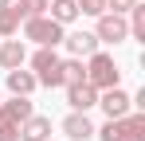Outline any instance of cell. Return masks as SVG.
<instances>
[{
  "mask_svg": "<svg viewBox=\"0 0 145 141\" xmlns=\"http://www.w3.org/2000/svg\"><path fill=\"white\" fill-rule=\"evenodd\" d=\"M74 8L86 16H106V0H74Z\"/></svg>",
  "mask_w": 145,
  "mask_h": 141,
  "instance_id": "cell-18",
  "label": "cell"
},
{
  "mask_svg": "<svg viewBox=\"0 0 145 141\" xmlns=\"http://www.w3.org/2000/svg\"><path fill=\"white\" fill-rule=\"evenodd\" d=\"M94 35L102 43H121L129 35V24H125V16H98V31Z\"/></svg>",
  "mask_w": 145,
  "mask_h": 141,
  "instance_id": "cell-6",
  "label": "cell"
},
{
  "mask_svg": "<svg viewBox=\"0 0 145 141\" xmlns=\"http://www.w3.org/2000/svg\"><path fill=\"white\" fill-rule=\"evenodd\" d=\"M63 43L71 47V55H94V51H98V35L74 31V35H63Z\"/></svg>",
  "mask_w": 145,
  "mask_h": 141,
  "instance_id": "cell-12",
  "label": "cell"
},
{
  "mask_svg": "<svg viewBox=\"0 0 145 141\" xmlns=\"http://www.w3.org/2000/svg\"><path fill=\"white\" fill-rule=\"evenodd\" d=\"M47 4H51V0H20V12L31 20V16H43V12H47Z\"/></svg>",
  "mask_w": 145,
  "mask_h": 141,
  "instance_id": "cell-19",
  "label": "cell"
},
{
  "mask_svg": "<svg viewBox=\"0 0 145 141\" xmlns=\"http://www.w3.org/2000/svg\"><path fill=\"white\" fill-rule=\"evenodd\" d=\"M20 137L24 141H51V118H27L24 125H20Z\"/></svg>",
  "mask_w": 145,
  "mask_h": 141,
  "instance_id": "cell-11",
  "label": "cell"
},
{
  "mask_svg": "<svg viewBox=\"0 0 145 141\" xmlns=\"http://www.w3.org/2000/svg\"><path fill=\"white\" fill-rule=\"evenodd\" d=\"M20 20H24L20 0H0V35H16L20 31Z\"/></svg>",
  "mask_w": 145,
  "mask_h": 141,
  "instance_id": "cell-9",
  "label": "cell"
},
{
  "mask_svg": "<svg viewBox=\"0 0 145 141\" xmlns=\"http://www.w3.org/2000/svg\"><path fill=\"white\" fill-rule=\"evenodd\" d=\"M59 82H63V86L86 82V67H82L78 59H67V63H59Z\"/></svg>",
  "mask_w": 145,
  "mask_h": 141,
  "instance_id": "cell-15",
  "label": "cell"
},
{
  "mask_svg": "<svg viewBox=\"0 0 145 141\" xmlns=\"http://www.w3.org/2000/svg\"><path fill=\"white\" fill-rule=\"evenodd\" d=\"M63 133H67L71 141H86L90 133H94V125H90V118H86V114H78V110H74V114L63 118Z\"/></svg>",
  "mask_w": 145,
  "mask_h": 141,
  "instance_id": "cell-10",
  "label": "cell"
},
{
  "mask_svg": "<svg viewBox=\"0 0 145 141\" xmlns=\"http://www.w3.org/2000/svg\"><path fill=\"white\" fill-rule=\"evenodd\" d=\"M98 106L106 110V118H125V110H129V94L121 90V86H110V90L98 98Z\"/></svg>",
  "mask_w": 145,
  "mask_h": 141,
  "instance_id": "cell-8",
  "label": "cell"
},
{
  "mask_svg": "<svg viewBox=\"0 0 145 141\" xmlns=\"http://www.w3.org/2000/svg\"><path fill=\"white\" fill-rule=\"evenodd\" d=\"M133 4H137V0H106V8H114V16H125Z\"/></svg>",
  "mask_w": 145,
  "mask_h": 141,
  "instance_id": "cell-20",
  "label": "cell"
},
{
  "mask_svg": "<svg viewBox=\"0 0 145 141\" xmlns=\"http://www.w3.org/2000/svg\"><path fill=\"white\" fill-rule=\"evenodd\" d=\"M8 90H12V94H24V98H27V94L35 90V74H31V70H20V67H16V70H8Z\"/></svg>",
  "mask_w": 145,
  "mask_h": 141,
  "instance_id": "cell-13",
  "label": "cell"
},
{
  "mask_svg": "<svg viewBox=\"0 0 145 141\" xmlns=\"http://www.w3.org/2000/svg\"><path fill=\"white\" fill-rule=\"evenodd\" d=\"M102 141H145V114L133 118H110L102 129H98Z\"/></svg>",
  "mask_w": 145,
  "mask_h": 141,
  "instance_id": "cell-2",
  "label": "cell"
},
{
  "mask_svg": "<svg viewBox=\"0 0 145 141\" xmlns=\"http://www.w3.org/2000/svg\"><path fill=\"white\" fill-rule=\"evenodd\" d=\"M59 55H55V47H39L35 55H31V67H35V82H43V86H63L59 82Z\"/></svg>",
  "mask_w": 145,
  "mask_h": 141,
  "instance_id": "cell-5",
  "label": "cell"
},
{
  "mask_svg": "<svg viewBox=\"0 0 145 141\" xmlns=\"http://www.w3.org/2000/svg\"><path fill=\"white\" fill-rule=\"evenodd\" d=\"M24 39H35L39 47H55L63 43V24H55L51 16H31L24 20Z\"/></svg>",
  "mask_w": 145,
  "mask_h": 141,
  "instance_id": "cell-3",
  "label": "cell"
},
{
  "mask_svg": "<svg viewBox=\"0 0 145 141\" xmlns=\"http://www.w3.org/2000/svg\"><path fill=\"white\" fill-rule=\"evenodd\" d=\"M67 102H71V110L86 114L90 106H98V90L90 82H74V86H67Z\"/></svg>",
  "mask_w": 145,
  "mask_h": 141,
  "instance_id": "cell-7",
  "label": "cell"
},
{
  "mask_svg": "<svg viewBox=\"0 0 145 141\" xmlns=\"http://www.w3.org/2000/svg\"><path fill=\"white\" fill-rule=\"evenodd\" d=\"M0 63L8 70H16L24 63V39H8V43H0Z\"/></svg>",
  "mask_w": 145,
  "mask_h": 141,
  "instance_id": "cell-14",
  "label": "cell"
},
{
  "mask_svg": "<svg viewBox=\"0 0 145 141\" xmlns=\"http://www.w3.org/2000/svg\"><path fill=\"white\" fill-rule=\"evenodd\" d=\"M31 118V102L24 94H16L12 102L0 106V141H20V125Z\"/></svg>",
  "mask_w": 145,
  "mask_h": 141,
  "instance_id": "cell-1",
  "label": "cell"
},
{
  "mask_svg": "<svg viewBox=\"0 0 145 141\" xmlns=\"http://www.w3.org/2000/svg\"><path fill=\"white\" fill-rule=\"evenodd\" d=\"M129 31L137 39H145V4H133L129 8Z\"/></svg>",
  "mask_w": 145,
  "mask_h": 141,
  "instance_id": "cell-17",
  "label": "cell"
},
{
  "mask_svg": "<svg viewBox=\"0 0 145 141\" xmlns=\"http://www.w3.org/2000/svg\"><path fill=\"white\" fill-rule=\"evenodd\" d=\"M47 8H51V20H55V24H71L74 16H78L74 0H55V4H47Z\"/></svg>",
  "mask_w": 145,
  "mask_h": 141,
  "instance_id": "cell-16",
  "label": "cell"
},
{
  "mask_svg": "<svg viewBox=\"0 0 145 141\" xmlns=\"http://www.w3.org/2000/svg\"><path fill=\"white\" fill-rule=\"evenodd\" d=\"M86 82H90L94 90H110V86H118V67H114V59L102 55V51H94L90 63H86Z\"/></svg>",
  "mask_w": 145,
  "mask_h": 141,
  "instance_id": "cell-4",
  "label": "cell"
}]
</instances>
